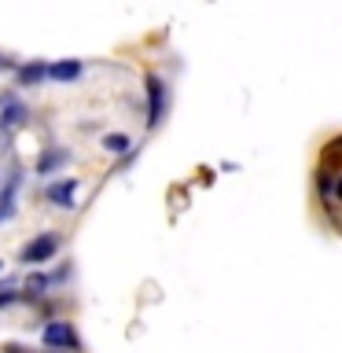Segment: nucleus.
Wrapping results in <instances>:
<instances>
[{
	"instance_id": "nucleus-5",
	"label": "nucleus",
	"mask_w": 342,
	"mask_h": 353,
	"mask_svg": "<svg viewBox=\"0 0 342 353\" xmlns=\"http://www.w3.org/2000/svg\"><path fill=\"white\" fill-rule=\"evenodd\" d=\"M22 121H26V107L19 103V99H11V103H4V110H0V129H19Z\"/></svg>"
},
{
	"instance_id": "nucleus-8",
	"label": "nucleus",
	"mask_w": 342,
	"mask_h": 353,
	"mask_svg": "<svg viewBox=\"0 0 342 353\" xmlns=\"http://www.w3.org/2000/svg\"><path fill=\"white\" fill-rule=\"evenodd\" d=\"M63 162H66V151H63V148H48V151H44L41 159H37V173L48 176L52 170H59Z\"/></svg>"
},
{
	"instance_id": "nucleus-13",
	"label": "nucleus",
	"mask_w": 342,
	"mask_h": 353,
	"mask_svg": "<svg viewBox=\"0 0 342 353\" xmlns=\"http://www.w3.org/2000/svg\"><path fill=\"white\" fill-rule=\"evenodd\" d=\"M0 269H4V261H0Z\"/></svg>"
},
{
	"instance_id": "nucleus-1",
	"label": "nucleus",
	"mask_w": 342,
	"mask_h": 353,
	"mask_svg": "<svg viewBox=\"0 0 342 353\" xmlns=\"http://www.w3.org/2000/svg\"><path fill=\"white\" fill-rule=\"evenodd\" d=\"M55 250H59V236L44 232V236H37L33 243L22 247V265H44L48 258H55Z\"/></svg>"
},
{
	"instance_id": "nucleus-11",
	"label": "nucleus",
	"mask_w": 342,
	"mask_h": 353,
	"mask_svg": "<svg viewBox=\"0 0 342 353\" xmlns=\"http://www.w3.org/2000/svg\"><path fill=\"white\" fill-rule=\"evenodd\" d=\"M30 291H44V276H33V280H30Z\"/></svg>"
},
{
	"instance_id": "nucleus-12",
	"label": "nucleus",
	"mask_w": 342,
	"mask_h": 353,
	"mask_svg": "<svg viewBox=\"0 0 342 353\" xmlns=\"http://www.w3.org/2000/svg\"><path fill=\"white\" fill-rule=\"evenodd\" d=\"M339 195H342V181H339Z\"/></svg>"
},
{
	"instance_id": "nucleus-2",
	"label": "nucleus",
	"mask_w": 342,
	"mask_h": 353,
	"mask_svg": "<svg viewBox=\"0 0 342 353\" xmlns=\"http://www.w3.org/2000/svg\"><path fill=\"white\" fill-rule=\"evenodd\" d=\"M165 118V85L162 77H148V129H159Z\"/></svg>"
},
{
	"instance_id": "nucleus-14",
	"label": "nucleus",
	"mask_w": 342,
	"mask_h": 353,
	"mask_svg": "<svg viewBox=\"0 0 342 353\" xmlns=\"http://www.w3.org/2000/svg\"><path fill=\"white\" fill-rule=\"evenodd\" d=\"M0 221H4V214H0Z\"/></svg>"
},
{
	"instance_id": "nucleus-10",
	"label": "nucleus",
	"mask_w": 342,
	"mask_h": 353,
	"mask_svg": "<svg viewBox=\"0 0 342 353\" xmlns=\"http://www.w3.org/2000/svg\"><path fill=\"white\" fill-rule=\"evenodd\" d=\"M15 298H19L15 283H4V287H0V309H4V305H11V302H15Z\"/></svg>"
},
{
	"instance_id": "nucleus-7",
	"label": "nucleus",
	"mask_w": 342,
	"mask_h": 353,
	"mask_svg": "<svg viewBox=\"0 0 342 353\" xmlns=\"http://www.w3.org/2000/svg\"><path fill=\"white\" fill-rule=\"evenodd\" d=\"M44 77H48V66H44L41 59H37V63H26V66H19V85H22V88L37 85V81H44Z\"/></svg>"
},
{
	"instance_id": "nucleus-3",
	"label": "nucleus",
	"mask_w": 342,
	"mask_h": 353,
	"mask_svg": "<svg viewBox=\"0 0 342 353\" xmlns=\"http://www.w3.org/2000/svg\"><path fill=\"white\" fill-rule=\"evenodd\" d=\"M41 342L48 350H77V335L70 324H63V320H52L48 327L41 331Z\"/></svg>"
},
{
	"instance_id": "nucleus-6",
	"label": "nucleus",
	"mask_w": 342,
	"mask_h": 353,
	"mask_svg": "<svg viewBox=\"0 0 342 353\" xmlns=\"http://www.w3.org/2000/svg\"><path fill=\"white\" fill-rule=\"evenodd\" d=\"M77 74H81V63H77V59H63V63H52L48 66V77H52V81H74V77Z\"/></svg>"
},
{
	"instance_id": "nucleus-9",
	"label": "nucleus",
	"mask_w": 342,
	"mask_h": 353,
	"mask_svg": "<svg viewBox=\"0 0 342 353\" xmlns=\"http://www.w3.org/2000/svg\"><path fill=\"white\" fill-rule=\"evenodd\" d=\"M103 148L114 151V154H125L132 143H129V137H121V132H107V137H103Z\"/></svg>"
},
{
	"instance_id": "nucleus-4",
	"label": "nucleus",
	"mask_w": 342,
	"mask_h": 353,
	"mask_svg": "<svg viewBox=\"0 0 342 353\" xmlns=\"http://www.w3.org/2000/svg\"><path fill=\"white\" fill-rule=\"evenodd\" d=\"M74 195H77V181L74 176H63V181H55V184H48L44 188V199L48 203H55V206H74Z\"/></svg>"
}]
</instances>
